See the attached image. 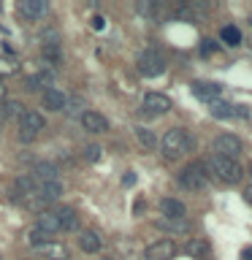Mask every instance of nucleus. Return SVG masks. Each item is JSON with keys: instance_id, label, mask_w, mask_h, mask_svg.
<instances>
[{"instance_id": "nucleus-14", "label": "nucleus", "mask_w": 252, "mask_h": 260, "mask_svg": "<svg viewBox=\"0 0 252 260\" xmlns=\"http://www.w3.org/2000/svg\"><path fill=\"white\" fill-rule=\"evenodd\" d=\"M160 211H163L166 219H184V214H187L184 203L176 201V198H163L160 201Z\"/></svg>"}, {"instance_id": "nucleus-15", "label": "nucleus", "mask_w": 252, "mask_h": 260, "mask_svg": "<svg viewBox=\"0 0 252 260\" xmlns=\"http://www.w3.org/2000/svg\"><path fill=\"white\" fill-rule=\"evenodd\" d=\"M193 95L211 103L219 98V84H214V81H193Z\"/></svg>"}, {"instance_id": "nucleus-23", "label": "nucleus", "mask_w": 252, "mask_h": 260, "mask_svg": "<svg viewBox=\"0 0 252 260\" xmlns=\"http://www.w3.org/2000/svg\"><path fill=\"white\" fill-rule=\"evenodd\" d=\"M36 249H38V255H46L44 260H65V247H62V244L49 241V244H44V247H36Z\"/></svg>"}, {"instance_id": "nucleus-32", "label": "nucleus", "mask_w": 252, "mask_h": 260, "mask_svg": "<svg viewBox=\"0 0 252 260\" xmlns=\"http://www.w3.org/2000/svg\"><path fill=\"white\" fill-rule=\"evenodd\" d=\"M89 24H92V30H103L106 19H103V16H92V22H89Z\"/></svg>"}, {"instance_id": "nucleus-6", "label": "nucleus", "mask_w": 252, "mask_h": 260, "mask_svg": "<svg viewBox=\"0 0 252 260\" xmlns=\"http://www.w3.org/2000/svg\"><path fill=\"white\" fill-rule=\"evenodd\" d=\"M209 111H211V117H217V119H233V117H247V106H233V103H228V101H211L209 103Z\"/></svg>"}, {"instance_id": "nucleus-11", "label": "nucleus", "mask_w": 252, "mask_h": 260, "mask_svg": "<svg viewBox=\"0 0 252 260\" xmlns=\"http://www.w3.org/2000/svg\"><path fill=\"white\" fill-rule=\"evenodd\" d=\"M52 79H54V71L52 68H44L38 73H33V76L24 79V89H52Z\"/></svg>"}, {"instance_id": "nucleus-19", "label": "nucleus", "mask_w": 252, "mask_h": 260, "mask_svg": "<svg viewBox=\"0 0 252 260\" xmlns=\"http://www.w3.org/2000/svg\"><path fill=\"white\" fill-rule=\"evenodd\" d=\"M209 241L206 239H190V241H187L184 244V252H187V255H190V257H195V260H201V257H206L209 255Z\"/></svg>"}, {"instance_id": "nucleus-24", "label": "nucleus", "mask_w": 252, "mask_h": 260, "mask_svg": "<svg viewBox=\"0 0 252 260\" xmlns=\"http://www.w3.org/2000/svg\"><path fill=\"white\" fill-rule=\"evenodd\" d=\"M136 11L144 14V16H149V19H158V16L166 11V6H163V3H152V0H141V3H136Z\"/></svg>"}, {"instance_id": "nucleus-1", "label": "nucleus", "mask_w": 252, "mask_h": 260, "mask_svg": "<svg viewBox=\"0 0 252 260\" xmlns=\"http://www.w3.org/2000/svg\"><path fill=\"white\" fill-rule=\"evenodd\" d=\"M190 136H187V130L182 127H171L166 136L160 138V152H163V157L166 160H179V157H184L187 152H190Z\"/></svg>"}, {"instance_id": "nucleus-26", "label": "nucleus", "mask_w": 252, "mask_h": 260, "mask_svg": "<svg viewBox=\"0 0 252 260\" xmlns=\"http://www.w3.org/2000/svg\"><path fill=\"white\" fill-rule=\"evenodd\" d=\"M52 241V233H46V231H41V228H30L27 231V244L30 247H44V244Z\"/></svg>"}, {"instance_id": "nucleus-27", "label": "nucleus", "mask_w": 252, "mask_h": 260, "mask_svg": "<svg viewBox=\"0 0 252 260\" xmlns=\"http://www.w3.org/2000/svg\"><path fill=\"white\" fill-rule=\"evenodd\" d=\"M219 38H223L228 46H239L241 44V30L233 27V24H228V27H223V32H219Z\"/></svg>"}, {"instance_id": "nucleus-20", "label": "nucleus", "mask_w": 252, "mask_h": 260, "mask_svg": "<svg viewBox=\"0 0 252 260\" xmlns=\"http://www.w3.org/2000/svg\"><path fill=\"white\" fill-rule=\"evenodd\" d=\"M154 225L163 228V231H171V233H190V222H187V219H166V217H160V219H154Z\"/></svg>"}, {"instance_id": "nucleus-36", "label": "nucleus", "mask_w": 252, "mask_h": 260, "mask_svg": "<svg viewBox=\"0 0 252 260\" xmlns=\"http://www.w3.org/2000/svg\"><path fill=\"white\" fill-rule=\"evenodd\" d=\"M3 122H6V117H3V111H0V127H3Z\"/></svg>"}, {"instance_id": "nucleus-13", "label": "nucleus", "mask_w": 252, "mask_h": 260, "mask_svg": "<svg viewBox=\"0 0 252 260\" xmlns=\"http://www.w3.org/2000/svg\"><path fill=\"white\" fill-rule=\"evenodd\" d=\"M33 179H36L38 184H46V182H57V166L54 162H46V160H41L33 166Z\"/></svg>"}, {"instance_id": "nucleus-8", "label": "nucleus", "mask_w": 252, "mask_h": 260, "mask_svg": "<svg viewBox=\"0 0 252 260\" xmlns=\"http://www.w3.org/2000/svg\"><path fill=\"white\" fill-rule=\"evenodd\" d=\"M144 255H146V260H171L176 255V244L171 239H160V241L149 244Z\"/></svg>"}, {"instance_id": "nucleus-18", "label": "nucleus", "mask_w": 252, "mask_h": 260, "mask_svg": "<svg viewBox=\"0 0 252 260\" xmlns=\"http://www.w3.org/2000/svg\"><path fill=\"white\" fill-rule=\"evenodd\" d=\"M101 236H98L95 231H81L79 233V249L87 252V255H95L98 249H101Z\"/></svg>"}, {"instance_id": "nucleus-3", "label": "nucleus", "mask_w": 252, "mask_h": 260, "mask_svg": "<svg viewBox=\"0 0 252 260\" xmlns=\"http://www.w3.org/2000/svg\"><path fill=\"white\" fill-rule=\"evenodd\" d=\"M179 184L190 192L203 190V187L209 184V174H206V168H203V162H190V166H184L182 174H179Z\"/></svg>"}, {"instance_id": "nucleus-17", "label": "nucleus", "mask_w": 252, "mask_h": 260, "mask_svg": "<svg viewBox=\"0 0 252 260\" xmlns=\"http://www.w3.org/2000/svg\"><path fill=\"white\" fill-rule=\"evenodd\" d=\"M41 101H44V109H49V111H65L68 98H65L60 89H46V92L41 95Z\"/></svg>"}, {"instance_id": "nucleus-12", "label": "nucleus", "mask_w": 252, "mask_h": 260, "mask_svg": "<svg viewBox=\"0 0 252 260\" xmlns=\"http://www.w3.org/2000/svg\"><path fill=\"white\" fill-rule=\"evenodd\" d=\"M81 125H84V130H89V133H106V130H109V119L98 111H84L81 114Z\"/></svg>"}, {"instance_id": "nucleus-9", "label": "nucleus", "mask_w": 252, "mask_h": 260, "mask_svg": "<svg viewBox=\"0 0 252 260\" xmlns=\"http://www.w3.org/2000/svg\"><path fill=\"white\" fill-rule=\"evenodd\" d=\"M16 11H19L24 19H41V16L49 14V3L46 0H19V3H16Z\"/></svg>"}, {"instance_id": "nucleus-5", "label": "nucleus", "mask_w": 252, "mask_h": 260, "mask_svg": "<svg viewBox=\"0 0 252 260\" xmlns=\"http://www.w3.org/2000/svg\"><path fill=\"white\" fill-rule=\"evenodd\" d=\"M211 152L217 154V157H228V160H236L241 154V141L231 133H223L217 136L214 141H211Z\"/></svg>"}, {"instance_id": "nucleus-25", "label": "nucleus", "mask_w": 252, "mask_h": 260, "mask_svg": "<svg viewBox=\"0 0 252 260\" xmlns=\"http://www.w3.org/2000/svg\"><path fill=\"white\" fill-rule=\"evenodd\" d=\"M0 111H3L6 119H19L22 114H24V106H22L19 101H11V98H8V101L0 106Z\"/></svg>"}, {"instance_id": "nucleus-16", "label": "nucleus", "mask_w": 252, "mask_h": 260, "mask_svg": "<svg viewBox=\"0 0 252 260\" xmlns=\"http://www.w3.org/2000/svg\"><path fill=\"white\" fill-rule=\"evenodd\" d=\"M36 228H41V231H46V233H52V236L62 231V228H60V217H57L54 209H44V211H41Z\"/></svg>"}, {"instance_id": "nucleus-34", "label": "nucleus", "mask_w": 252, "mask_h": 260, "mask_svg": "<svg viewBox=\"0 0 252 260\" xmlns=\"http://www.w3.org/2000/svg\"><path fill=\"white\" fill-rule=\"evenodd\" d=\"M241 257H244V260H252V247H249V249H244V252H241Z\"/></svg>"}, {"instance_id": "nucleus-39", "label": "nucleus", "mask_w": 252, "mask_h": 260, "mask_svg": "<svg viewBox=\"0 0 252 260\" xmlns=\"http://www.w3.org/2000/svg\"><path fill=\"white\" fill-rule=\"evenodd\" d=\"M0 260H3V257H0Z\"/></svg>"}, {"instance_id": "nucleus-28", "label": "nucleus", "mask_w": 252, "mask_h": 260, "mask_svg": "<svg viewBox=\"0 0 252 260\" xmlns=\"http://www.w3.org/2000/svg\"><path fill=\"white\" fill-rule=\"evenodd\" d=\"M136 138L141 141L144 149H154V146H158V138H154V133L146 127H136Z\"/></svg>"}, {"instance_id": "nucleus-30", "label": "nucleus", "mask_w": 252, "mask_h": 260, "mask_svg": "<svg viewBox=\"0 0 252 260\" xmlns=\"http://www.w3.org/2000/svg\"><path fill=\"white\" fill-rule=\"evenodd\" d=\"M101 146H98V144H87L84 146V160H89V162H98V160H101Z\"/></svg>"}, {"instance_id": "nucleus-38", "label": "nucleus", "mask_w": 252, "mask_h": 260, "mask_svg": "<svg viewBox=\"0 0 252 260\" xmlns=\"http://www.w3.org/2000/svg\"><path fill=\"white\" fill-rule=\"evenodd\" d=\"M249 119H252V114H249Z\"/></svg>"}, {"instance_id": "nucleus-4", "label": "nucleus", "mask_w": 252, "mask_h": 260, "mask_svg": "<svg viewBox=\"0 0 252 260\" xmlns=\"http://www.w3.org/2000/svg\"><path fill=\"white\" fill-rule=\"evenodd\" d=\"M136 68L141 76H160L163 71H166V60H163V54L158 52V49H144L141 54H138V60H136Z\"/></svg>"}, {"instance_id": "nucleus-7", "label": "nucleus", "mask_w": 252, "mask_h": 260, "mask_svg": "<svg viewBox=\"0 0 252 260\" xmlns=\"http://www.w3.org/2000/svg\"><path fill=\"white\" fill-rule=\"evenodd\" d=\"M171 111V98L163 92H146L144 95V114L149 117H160V114Z\"/></svg>"}, {"instance_id": "nucleus-31", "label": "nucleus", "mask_w": 252, "mask_h": 260, "mask_svg": "<svg viewBox=\"0 0 252 260\" xmlns=\"http://www.w3.org/2000/svg\"><path fill=\"white\" fill-rule=\"evenodd\" d=\"M217 52V44L211 38H206V41H201V54L203 57H209V54H214Z\"/></svg>"}, {"instance_id": "nucleus-35", "label": "nucleus", "mask_w": 252, "mask_h": 260, "mask_svg": "<svg viewBox=\"0 0 252 260\" xmlns=\"http://www.w3.org/2000/svg\"><path fill=\"white\" fill-rule=\"evenodd\" d=\"M244 198H247V201L252 203V187H247V190H244Z\"/></svg>"}, {"instance_id": "nucleus-29", "label": "nucleus", "mask_w": 252, "mask_h": 260, "mask_svg": "<svg viewBox=\"0 0 252 260\" xmlns=\"http://www.w3.org/2000/svg\"><path fill=\"white\" fill-rule=\"evenodd\" d=\"M16 71H19V65H16L11 57H0V76H11Z\"/></svg>"}, {"instance_id": "nucleus-2", "label": "nucleus", "mask_w": 252, "mask_h": 260, "mask_svg": "<svg viewBox=\"0 0 252 260\" xmlns=\"http://www.w3.org/2000/svg\"><path fill=\"white\" fill-rule=\"evenodd\" d=\"M203 168H206V174L217 176L219 182H225V184H239V182H241V176H244V171H241V166H239L236 160L217 157V154H211Z\"/></svg>"}, {"instance_id": "nucleus-37", "label": "nucleus", "mask_w": 252, "mask_h": 260, "mask_svg": "<svg viewBox=\"0 0 252 260\" xmlns=\"http://www.w3.org/2000/svg\"><path fill=\"white\" fill-rule=\"evenodd\" d=\"M249 176H252V162H249Z\"/></svg>"}, {"instance_id": "nucleus-21", "label": "nucleus", "mask_w": 252, "mask_h": 260, "mask_svg": "<svg viewBox=\"0 0 252 260\" xmlns=\"http://www.w3.org/2000/svg\"><path fill=\"white\" fill-rule=\"evenodd\" d=\"M36 190H38V195H41V201H44V203H52V201H57V198L62 195V187H60V182H46V184H38Z\"/></svg>"}, {"instance_id": "nucleus-10", "label": "nucleus", "mask_w": 252, "mask_h": 260, "mask_svg": "<svg viewBox=\"0 0 252 260\" xmlns=\"http://www.w3.org/2000/svg\"><path fill=\"white\" fill-rule=\"evenodd\" d=\"M19 125H22V133L38 136L41 130L46 127V119H44V114H38V111H30V109H24V114L19 117Z\"/></svg>"}, {"instance_id": "nucleus-33", "label": "nucleus", "mask_w": 252, "mask_h": 260, "mask_svg": "<svg viewBox=\"0 0 252 260\" xmlns=\"http://www.w3.org/2000/svg\"><path fill=\"white\" fill-rule=\"evenodd\" d=\"M122 182H125V184H128V187H130V184H133V182H136V176H133V174H128V176H125V179H122Z\"/></svg>"}, {"instance_id": "nucleus-22", "label": "nucleus", "mask_w": 252, "mask_h": 260, "mask_svg": "<svg viewBox=\"0 0 252 260\" xmlns=\"http://www.w3.org/2000/svg\"><path fill=\"white\" fill-rule=\"evenodd\" d=\"M57 217H60V228L62 231H73V228L79 225V217H76V211H73L71 206H57Z\"/></svg>"}]
</instances>
